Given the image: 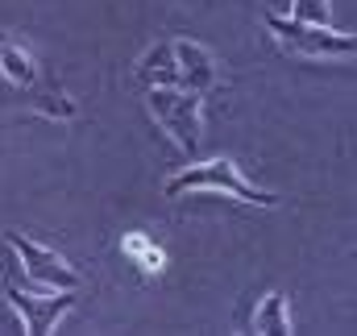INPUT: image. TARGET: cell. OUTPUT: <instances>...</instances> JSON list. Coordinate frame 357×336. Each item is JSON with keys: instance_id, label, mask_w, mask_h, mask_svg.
<instances>
[{"instance_id": "9c48e42d", "label": "cell", "mask_w": 357, "mask_h": 336, "mask_svg": "<svg viewBox=\"0 0 357 336\" xmlns=\"http://www.w3.org/2000/svg\"><path fill=\"white\" fill-rule=\"evenodd\" d=\"M121 253H125L142 274H150V278L167 270V253L158 250L146 233H125V237H121Z\"/></svg>"}, {"instance_id": "30bf717a", "label": "cell", "mask_w": 357, "mask_h": 336, "mask_svg": "<svg viewBox=\"0 0 357 336\" xmlns=\"http://www.w3.org/2000/svg\"><path fill=\"white\" fill-rule=\"evenodd\" d=\"M254 333H266V336L291 333V312H287V295H282V291L262 295V303H258V312H254Z\"/></svg>"}, {"instance_id": "7a4b0ae2", "label": "cell", "mask_w": 357, "mask_h": 336, "mask_svg": "<svg viewBox=\"0 0 357 336\" xmlns=\"http://www.w3.org/2000/svg\"><path fill=\"white\" fill-rule=\"evenodd\" d=\"M183 191H216V195H229V199H241V204H254V208H278V195H270L262 187H254L237 162L229 158H208V162H195V167L178 170L175 178H167L162 195L178 199Z\"/></svg>"}, {"instance_id": "277c9868", "label": "cell", "mask_w": 357, "mask_h": 336, "mask_svg": "<svg viewBox=\"0 0 357 336\" xmlns=\"http://www.w3.org/2000/svg\"><path fill=\"white\" fill-rule=\"evenodd\" d=\"M199 100H204V96L183 91V87H146V108H150V116L162 125V133L175 142L183 154H195L199 133H204Z\"/></svg>"}, {"instance_id": "5b68a950", "label": "cell", "mask_w": 357, "mask_h": 336, "mask_svg": "<svg viewBox=\"0 0 357 336\" xmlns=\"http://www.w3.org/2000/svg\"><path fill=\"white\" fill-rule=\"evenodd\" d=\"M8 250L17 253V261H21V270L29 274V287H50V291H79V270L63 257V253L46 250V245H38V241H29V237H21V233H8Z\"/></svg>"}, {"instance_id": "ba28073f", "label": "cell", "mask_w": 357, "mask_h": 336, "mask_svg": "<svg viewBox=\"0 0 357 336\" xmlns=\"http://www.w3.org/2000/svg\"><path fill=\"white\" fill-rule=\"evenodd\" d=\"M137 79H142L146 87H178L171 42H158V46H150V50L137 59Z\"/></svg>"}, {"instance_id": "6da1fadb", "label": "cell", "mask_w": 357, "mask_h": 336, "mask_svg": "<svg viewBox=\"0 0 357 336\" xmlns=\"http://www.w3.org/2000/svg\"><path fill=\"white\" fill-rule=\"evenodd\" d=\"M0 79H8L21 96H29V104H33L42 116H50V121H75V112H79L75 100L50 84V79L42 75L38 59H33L25 46H17L8 33H0Z\"/></svg>"}, {"instance_id": "8fae6325", "label": "cell", "mask_w": 357, "mask_h": 336, "mask_svg": "<svg viewBox=\"0 0 357 336\" xmlns=\"http://www.w3.org/2000/svg\"><path fill=\"white\" fill-rule=\"evenodd\" d=\"M328 13H333V0H291V13L295 21H312V25H328Z\"/></svg>"}, {"instance_id": "8992f818", "label": "cell", "mask_w": 357, "mask_h": 336, "mask_svg": "<svg viewBox=\"0 0 357 336\" xmlns=\"http://www.w3.org/2000/svg\"><path fill=\"white\" fill-rule=\"evenodd\" d=\"M4 299L13 303V312L21 316V324L33 336L54 333V324L75 307V291H50V287H46V295H33V291L17 287L13 278H8V287H4Z\"/></svg>"}, {"instance_id": "52a82bcc", "label": "cell", "mask_w": 357, "mask_h": 336, "mask_svg": "<svg viewBox=\"0 0 357 336\" xmlns=\"http://www.w3.org/2000/svg\"><path fill=\"white\" fill-rule=\"evenodd\" d=\"M171 54H175V79L183 91H195V96H208L212 87L220 84V71H216V59L208 46L199 42H187V38H175L171 42Z\"/></svg>"}, {"instance_id": "3957f363", "label": "cell", "mask_w": 357, "mask_h": 336, "mask_svg": "<svg viewBox=\"0 0 357 336\" xmlns=\"http://www.w3.org/2000/svg\"><path fill=\"white\" fill-rule=\"evenodd\" d=\"M266 29L278 38L282 50L299 54V59H354L357 42L354 33H341V29H328V25H312V21H295V17H282V13H266Z\"/></svg>"}]
</instances>
